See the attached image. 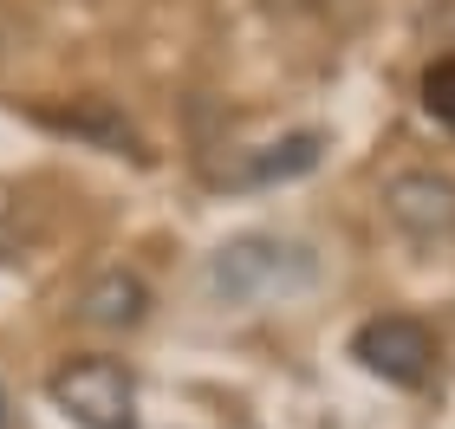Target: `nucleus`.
Returning a JSON list of instances; mask_svg holds the SVG:
<instances>
[{
	"instance_id": "1",
	"label": "nucleus",
	"mask_w": 455,
	"mask_h": 429,
	"mask_svg": "<svg viewBox=\"0 0 455 429\" xmlns=\"http://www.w3.org/2000/svg\"><path fill=\"white\" fill-rule=\"evenodd\" d=\"M313 280H319V260L299 241H280V234H241L228 248H215V260H209V286L228 306H267V299L306 293Z\"/></svg>"
},
{
	"instance_id": "2",
	"label": "nucleus",
	"mask_w": 455,
	"mask_h": 429,
	"mask_svg": "<svg viewBox=\"0 0 455 429\" xmlns=\"http://www.w3.org/2000/svg\"><path fill=\"white\" fill-rule=\"evenodd\" d=\"M46 397L85 429H137V377L117 358H72L59 364Z\"/></svg>"
},
{
	"instance_id": "3",
	"label": "nucleus",
	"mask_w": 455,
	"mask_h": 429,
	"mask_svg": "<svg viewBox=\"0 0 455 429\" xmlns=\"http://www.w3.org/2000/svg\"><path fill=\"white\" fill-rule=\"evenodd\" d=\"M351 358H358L364 371H378L384 384H403V391H417V384L436 371V338H429L423 319L384 313V319H364V325H358V338H351Z\"/></svg>"
},
{
	"instance_id": "4",
	"label": "nucleus",
	"mask_w": 455,
	"mask_h": 429,
	"mask_svg": "<svg viewBox=\"0 0 455 429\" xmlns=\"http://www.w3.org/2000/svg\"><path fill=\"white\" fill-rule=\"evenodd\" d=\"M384 209L403 234L443 241V234H455V182L436 170H403V176L384 182Z\"/></svg>"
},
{
	"instance_id": "5",
	"label": "nucleus",
	"mask_w": 455,
	"mask_h": 429,
	"mask_svg": "<svg viewBox=\"0 0 455 429\" xmlns=\"http://www.w3.org/2000/svg\"><path fill=\"white\" fill-rule=\"evenodd\" d=\"M72 313H78V325H98V332H131V325L150 319V286L131 267H105L78 286Z\"/></svg>"
},
{
	"instance_id": "6",
	"label": "nucleus",
	"mask_w": 455,
	"mask_h": 429,
	"mask_svg": "<svg viewBox=\"0 0 455 429\" xmlns=\"http://www.w3.org/2000/svg\"><path fill=\"white\" fill-rule=\"evenodd\" d=\"M319 150H325V137L319 131H299V137H280V143H267V150L241 170V182H293L306 170H319Z\"/></svg>"
},
{
	"instance_id": "7",
	"label": "nucleus",
	"mask_w": 455,
	"mask_h": 429,
	"mask_svg": "<svg viewBox=\"0 0 455 429\" xmlns=\"http://www.w3.org/2000/svg\"><path fill=\"white\" fill-rule=\"evenodd\" d=\"M423 111L436 117L443 131H455V59H436L423 72Z\"/></svg>"
},
{
	"instance_id": "8",
	"label": "nucleus",
	"mask_w": 455,
	"mask_h": 429,
	"mask_svg": "<svg viewBox=\"0 0 455 429\" xmlns=\"http://www.w3.org/2000/svg\"><path fill=\"white\" fill-rule=\"evenodd\" d=\"M0 429H13V417H7V391H0Z\"/></svg>"
},
{
	"instance_id": "9",
	"label": "nucleus",
	"mask_w": 455,
	"mask_h": 429,
	"mask_svg": "<svg viewBox=\"0 0 455 429\" xmlns=\"http://www.w3.org/2000/svg\"><path fill=\"white\" fill-rule=\"evenodd\" d=\"M286 7H306V0H286Z\"/></svg>"
}]
</instances>
